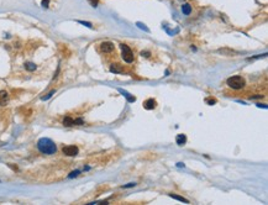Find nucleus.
<instances>
[{"mask_svg":"<svg viewBox=\"0 0 268 205\" xmlns=\"http://www.w3.org/2000/svg\"><path fill=\"white\" fill-rule=\"evenodd\" d=\"M226 83H227V85H228L230 88L239 90V89H242V88L245 87V83H246V82H245V79H243L242 77H240V76H234V77H230Z\"/></svg>","mask_w":268,"mask_h":205,"instance_id":"f03ea898","label":"nucleus"},{"mask_svg":"<svg viewBox=\"0 0 268 205\" xmlns=\"http://www.w3.org/2000/svg\"><path fill=\"white\" fill-rule=\"evenodd\" d=\"M63 125L64 126H73L74 125V120L70 118V116H66L63 119Z\"/></svg>","mask_w":268,"mask_h":205,"instance_id":"9d476101","label":"nucleus"},{"mask_svg":"<svg viewBox=\"0 0 268 205\" xmlns=\"http://www.w3.org/2000/svg\"><path fill=\"white\" fill-rule=\"evenodd\" d=\"M9 101V94L5 90H0V105H5Z\"/></svg>","mask_w":268,"mask_h":205,"instance_id":"0eeeda50","label":"nucleus"},{"mask_svg":"<svg viewBox=\"0 0 268 205\" xmlns=\"http://www.w3.org/2000/svg\"><path fill=\"white\" fill-rule=\"evenodd\" d=\"M89 3H90L91 6L97 8V6H98V3H99V0H89Z\"/></svg>","mask_w":268,"mask_h":205,"instance_id":"dca6fc26","label":"nucleus"},{"mask_svg":"<svg viewBox=\"0 0 268 205\" xmlns=\"http://www.w3.org/2000/svg\"><path fill=\"white\" fill-rule=\"evenodd\" d=\"M177 166H178V167H184V163H178Z\"/></svg>","mask_w":268,"mask_h":205,"instance_id":"393cba45","label":"nucleus"},{"mask_svg":"<svg viewBox=\"0 0 268 205\" xmlns=\"http://www.w3.org/2000/svg\"><path fill=\"white\" fill-rule=\"evenodd\" d=\"M100 48H101L103 52L109 53V52H111V51L114 50V43H112V42H103V43L100 45Z\"/></svg>","mask_w":268,"mask_h":205,"instance_id":"39448f33","label":"nucleus"},{"mask_svg":"<svg viewBox=\"0 0 268 205\" xmlns=\"http://www.w3.org/2000/svg\"><path fill=\"white\" fill-rule=\"evenodd\" d=\"M119 91L121 93V94H122V95H124V97H125V98H126V99H127L129 101H131V103H133V101H135V100H136V98H135V97H131V95L129 94V93H127V91H125V90H122V89H119Z\"/></svg>","mask_w":268,"mask_h":205,"instance_id":"1a4fd4ad","label":"nucleus"},{"mask_svg":"<svg viewBox=\"0 0 268 205\" xmlns=\"http://www.w3.org/2000/svg\"><path fill=\"white\" fill-rule=\"evenodd\" d=\"M25 68H26L27 70H35V69H36V64L32 63V62H26V63H25Z\"/></svg>","mask_w":268,"mask_h":205,"instance_id":"4468645a","label":"nucleus"},{"mask_svg":"<svg viewBox=\"0 0 268 205\" xmlns=\"http://www.w3.org/2000/svg\"><path fill=\"white\" fill-rule=\"evenodd\" d=\"M141 56H145V57H148V56H149V52H142V53H141Z\"/></svg>","mask_w":268,"mask_h":205,"instance_id":"b1692460","label":"nucleus"},{"mask_svg":"<svg viewBox=\"0 0 268 205\" xmlns=\"http://www.w3.org/2000/svg\"><path fill=\"white\" fill-rule=\"evenodd\" d=\"M170 198L177 199V200H179V201H182V203H189L188 199H185V198H183V196H179V195H177V194H170Z\"/></svg>","mask_w":268,"mask_h":205,"instance_id":"ddd939ff","label":"nucleus"},{"mask_svg":"<svg viewBox=\"0 0 268 205\" xmlns=\"http://www.w3.org/2000/svg\"><path fill=\"white\" fill-rule=\"evenodd\" d=\"M135 185H136L135 183H130V184H127V185H125V187H124V188H131V187H135Z\"/></svg>","mask_w":268,"mask_h":205,"instance_id":"5701e85b","label":"nucleus"},{"mask_svg":"<svg viewBox=\"0 0 268 205\" xmlns=\"http://www.w3.org/2000/svg\"><path fill=\"white\" fill-rule=\"evenodd\" d=\"M37 147L42 153L45 155H53L57 151V147L54 145V142L50 138H41L37 142Z\"/></svg>","mask_w":268,"mask_h":205,"instance_id":"f257e3e1","label":"nucleus"},{"mask_svg":"<svg viewBox=\"0 0 268 205\" xmlns=\"http://www.w3.org/2000/svg\"><path fill=\"white\" fill-rule=\"evenodd\" d=\"M137 25H139V26H140V29H143V30H145V31H147V32H148V31H149V30H148V29H147V27H146V26H145V25H142V24H140V22H139V24H137Z\"/></svg>","mask_w":268,"mask_h":205,"instance_id":"4be33fe9","label":"nucleus"},{"mask_svg":"<svg viewBox=\"0 0 268 205\" xmlns=\"http://www.w3.org/2000/svg\"><path fill=\"white\" fill-rule=\"evenodd\" d=\"M182 12H183L184 15H189V14L191 12V6H190L189 4H184V5L182 6Z\"/></svg>","mask_w":268,"mask_h":205,"instance_id":"9b49d317","label":"nucleus"},{"mask_svg":"<svg viewBox=\"0 0 268 205\" xmlns=\"http://www.w3.org/2000/svg\"><path fill=\"white\" fill-rule=\"evenodd\" d=\"M176 142H177V145H179V146H183V145H184V143L187 142V136H185V135H183V134H180V135H177Z\"/></svg>","mask_w":268,"mask_h":205,"instance_id":"6e6552de","label":"nucleus"},{"mask_svg":"<svg viewBox=\"0 0 268 205\" xmlns=\"http://www.w3.org/2000/svg\"><path fill=\"white\" fill-rule=\"evenodd\" d=\"M205 103L209 104V105H214V104L216 103V100H215L214 98H206V99H205Z\"/></svg>","mask_w":268,"mask_h":205,"instance_id":"2eb2a0df","label":"nucleus"},{"mask_svg":"<svg viewBox=\"0 0 268 205\" xmlns=\"http://www.w3.org/2000/svg\"><path fill=\"white\" fill-rule=\"evenodd\" d=\"M110 72H112V73H122V68L120 66H118V64H112L110 67Z\"/></svg>","mask_w":268,"mask_h":205,"instance_id":"f8f14e48","label":"nucleus"},{"mask_svg":"<svg viewBox=\"0 0 268 205\" xmlns=\"http://www.w3.org/2000/svg\"><path fill=\"white\" fill-rule=\"evenodd\" d=\"M78 22H79V24H82V25H85V26H87V27H90V29H91V27H93V26H91V24H90V22H87V21H78Z\"/></svg>","mask_w":268,"mask_h":205,"instance_id":"a211bd4d","label":"nucleus"},{"mask_svg":"<svg viewBox=\"0 0 268 205\" xmlns=\"http://www.w3.org/2000/svg\"><path fill=\"white\" fill-rule=\"evenodd\" d=\"M62 152H63V155H66V156L73 157V156L78 155L79 150H78V147H77V146H66V147H63Z\"/></svg>","mask_w":268,"mask_h":205,"instance_id":"20e7f679","label":"nucleus"},{"mask_svg":"<svg viewBox=\"0 0 268 205\" xmlns=\"http://www.w3.org/2000/svg\"><path fill=\"white\" fill-rule=\"evenodd\" d=\"M52 94H54V90H52L51 93H48V94H47L46 97H43V98H42V100H47L48 98H51V97H52Z\"/></svg>","mask_w":268,"mask_h":205,"instance_id":"f3484780","label":"nucleus"},{"mask_svg":"<svg viewBox=\"0 0 268 205\" xmlns=\"http://www.w3.org/2000/svg\"><path fill=\"white\" fill-rule=\"evenodd\" d=\"M79 174V171H74V172H72L70 174H69V178H73V177H77Z\"/></svg>","mask_w":268,"mask_h":205,"instance_id":"6ab92c4d","label":"nucleus"},{"mask_svg":"<svg viewBox=\"0 0 268 205\" xmlns=\"http://www.w3.org/2000/svg\"><path fill=\"white\" fill-rule=\"evenodd\" d=\"M120 47H121V51H122V60H124L126 63L133 62V53H132L131 48H130L129 46L124 45V43L120 45Z\"/></svg>","mask_w":268,"mask_h":205,"instance_id":"7ed1b4c3","label":"nucleus"},{"mask_svg":"<svg viewBox=\"0 0 268 205\" xmlns=\"http://www.w3.org/2000/svg\"><path fill=\"white\" fill-rule=\"evenodd\" d=\"M83 124V120L82 119H77V120H74V125H82Z\"/></svg>","mask_w":268,"mask_h":205,"instance_id":"aec40b11","label":"nucleus"},{"mask_svg":"<svg viewBox=\"0 0 268 205\" xmlns=\"http://www.w3.org/2000/svg\"><path fill=\"white\" fill-rule=\"evenodd\" d=\"M156 105H157V103H156V100H155V99H147V100L143 103V108H145V109H147V110H152V109H155V108H156Z\"/></svg>","mask_w":268,"mask_h":205,"instance_id":"423d86ee","label":"nucleus"},{"mask_svg":"<svg viewBox=\"0 0 268 205\" xmlns=\"http://www.w3.org/2000/svg\"><path fill=\"white\" fill-rule=\"evenodd\" d=\"M48 3H50L48 0H43V2H42V6H43V8H48Z\"/></svg>","mask_w":268,"mask_h":205,"instance_id":"412c9836","label":"nucleus"}]
</instances>
